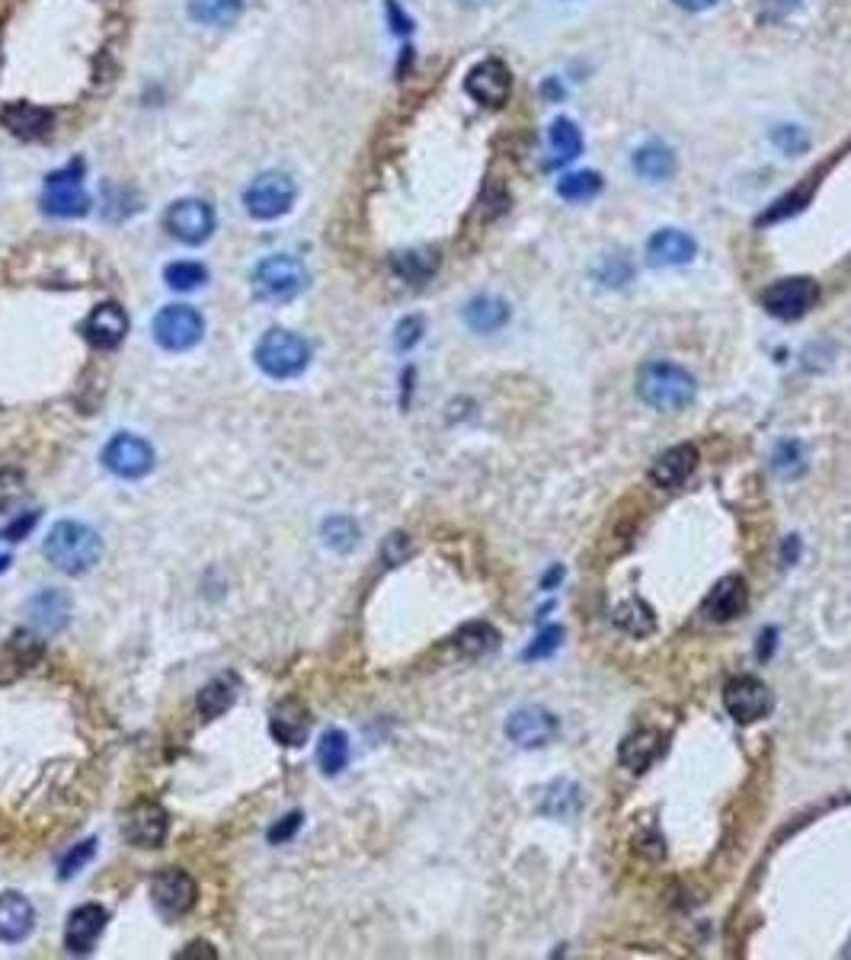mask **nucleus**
Returning <instances> with one entry per match:
<instances>
[{
    "label": "nucleus",
    "mask_w": 851,
    "mask_h": 960,
    "mask_svg": "<svg viewBox=\"0 0 851 960\" xmlns=\"http://www.w3.org/2000/svg\"><path fill=\"white\" fill-rule=\"evenodd\" d=\"M42 551H45V558L55 570H62L67 576H80V573L94 570V563H99L103 541L87 522L62 519V522H55L49 529Z\"/></svg>",
    "instance_id": "obj_1"
},
{
    "label": "nucleus",
    "mask_w": 851,
    "mask_h": 960,
    "mask_svg": "<svg viewBox=\"0 0 851 960\" xmlns=\"http://www.w3.org/2000/svg\"><path fill=\"white\" fill-rule=\"evenodd\" d=\"M694 378L691 371H686L682 365L676 363H650L647 368H640L637 375V395L644 403H650L656 410H686L688 403L694 400Z\"/></svg>",
    "instance_id": "obj_2"
},
{
    "label": "nucleus",
    "mask_w": 851,
    "mask_h": 960,
    "mask_svg": "<svg viewBox=\"0 0 851 960\" xmlns=\"http://www.w3.org/2000/svg\"><path fill=\"white\" fill-rule=\"evenodd\" d=\"M254 359L260 365L262 375H269L276 381H289L311 365V346L304 343V336L276 327V331L262 333L257 349H254Z\"/></svg>",
    "instance_id": "obj_3"
},
{
    "label": "nucleus",
    "mask_w": 851,
    "mask_h": 960,
    "mask_svg": "<svg viewBox=\"0 0 851 960\" xmlns=\"http://www.w3.org/2000/svg\"><path fill=\"white\" fill-rule=\"evenodd\" d=\"M308 289V269L292 254H272L254 269V295L266 304H289Z\"/></svg>",
    "instance_id": "obj_4"
},
{
    "label": "nucleus",
    "mask_w": 851,
    "mask_h": 960,
    "mask_svg": "<svg viewBox=\"0 0 851 960\" xmlns=\"http://www.w3.org/2000/svg\"><path fill=\"white\" fill-rule=\"evenodd\" d=\"M295 196H298L295 183H292L286 173L269 170V173H260V176L244 190V208H247V215L257 218V222H276V218H282V215L292 212Z\"/></svg>",
    "instance_id": "obj_5"
},
{
    "label": "nucleus",
    "mask_w": 851,
    "mask_h": 960,
    "mask_svg": "<svg viewBox=\"0 0 851 960\" xmlns=\"http://www.w3.org/2000/svg\"><path fill=\"white\" fill-rule=\"evenodd\" d=\"M84 176V164H67L65 170H55L49 180H45V193H42V208L49 215H58V218H80L90 212V196L80 183Z\"/></svg>",
    "instance_id": "obj_6"
},
{
    "label": "nucleus",
    "mask_w": 851,
    "mask_h": 960,
    "mask_svg": "<svg viewBox=\"0 0 851 960\" xmlns=\"http://www.w3.org/2000/svg\"><path fill=\"white\" fill-rule=\"evenodd\" d=\"M205 333V317L193 304H166L154 317V339L166 353L193 349Z\"/></svg>",
    "instance_id": "obj_7"
},
{
    "label": "nucleus",
    "mask_w": 851,
    "mask_h": 960,
    "mask_svg": "<svg viewBox=\"0 0 851 960\" xmlns=\"http://www.w3.org/2000/svg\"><path fill=\"white\" fill-rule=\"evenodd\" d=\"M103 467L122 481H141L154 471V449L134 432H119L103 449Z\"/></svg>",
    "instance_id": "obj_8"
},
{
    "label": "nucleus",
    "mask_w": 851,
    "mask_h": 960,
    "mask_svg": "<svg viewBox=\"0 0 851 960\" xmlns=\"http://www.w3.org/2000/svg\"><path fill=\"white\" fill-rule=\"evenodd\" d=\"M164 225L180 244L198 247L215 234V208L205 199H180L166 208Z\"/></svg>",
    "instance_id": "obj_9"
},
{
    "label": "nucleus",
    "mask_w": 851,
    "mask_h": 960,
    "mask_svg": "<svg viewBox=\"0 0 851 960\" xmlns=\"http://www.w3.org/2000/svg\"><path fill=\"white\" fill-rule=\"evenodd\" d=\"M819 301V285L807 276H794V279H782L772 289H765L762 304L768 314L782 317V321H797L804 317L814 304Z\"/></svg>",
    "instance_id": "obj_10"
},
{
    "label": "nucleus",
    "mask_w": 851,
    "mask_h": 960,
    "mask_svg": "<svg viewBox=\"0 0 851 960\" xmlns=\"http://www.w3.org/2000/svg\"><path fill=\"white\" fill-rule=\"evenodd\" d=\"M196 881L180 867H164L151 877V903L166 919L186 916L196 906Z\"/></svg>",
    "instance_id": "obj_11"
},
{
    "label": "nucleus",
    "mask_w": 851,
    "mask_h": 960,
    "mask_svg": "<svg viewBox=\"0 0 851 960\" xmlns=\"http://www.w3.org/2000/svg\"><path fill=\"white\" fill-rule=\"evenodd\" d=\"M723 704H726V711H730L733 721L755 724V721H762L772 711V692L755 676H736L723 689Z\"/></svg>",
    "instance_id": "obj_12"
},
{
    "label": "nucleus",
    "mask_w": 851,
    "mask_h": 960,
    "mask_svg": "<svg viewBox=\"0 0 851 960\" xmlns=\"http://www.w3.org/2000/svg\"><path fill=\"white\" fill-rule=\"evenodd\" d=\"M464 90L481 103V106L499 109L503 103L509 100V94H513V74H509V67L503 65L499 58H484L481 65H474L467 71Z\"/></svg>",
    "instance_id": "obj_13"
},
{
    "label": "nucleus",
    "mask_w": 851,
    "mask_h": 960,
    "mask_svg": "<svg viewBox=\"0 0 851 960\" xmlns=\"http://www.w3.org/2000/svg\"><path fill=\"white\" fill-rule=\"evenodd\" d=\"M166 827H170V820H166V810L161 803L138 800L126 813L122 832H126L131 845H138V849H158V845H164Z\"/></svg>",
    "instance_id": "obj_14"
},
{
    "label": "nucleus",
    "mask_w": 851,
    "mask_h": 960,
    "mask_svg": "<svg viewBox=\"0 0 851 960\" xmlns=\"http://www.w3.org/2000/svg\"><path fill=\"white\" fill-rule=\"evenodd\" d=\"M506 736L516 746H523V749H538V746L551 743L557 736V718L551 711H545V708L528 704V708H519V711L509 714Z\"/></svg>",
    "instance_id": "obj_15"
},
{
    "label": "nucleus",
    "mask_w": 851,
    "mask_h": 960,
    "mask_svg": "<svg viewBox=\"0 0 851 960\" xmlns=\"http://www.w3.org/2000/svg\"><path fill=\"white\" fill-rule=\"evenodd\" d=\"M80 333H84L97 349H116V346L126 339V333H129V314H126L116 301H103V304H97V308L84 317Z\"/></svg>",
    "instance_id": "obj_16"
},
{
    "label": "nucleus",
    "mask_w": 851,
    "mask_h": 960,
    "mask_svg": "<svg viewBox=\"0 0 851 960\" xmlns=\"http://www.w3.org/2000/svg\"><path fill=\"white\" fill-rule=\"evenodd\" d=\"M109 913L99 903H84L67 916L65 926V948L71 954H90L94 945L99 941V935L106 931Z\"/></svg>",
    "instance_id": "obj_17"
},
{
    "label": "nucleus",
    "mask_w": 851,
    "mask_h": 960,
    "mask_svg": "<svg viewBox=\"0 0 851 960\" xmlns=\"http://www.w3.org/2000/svg\"><path fill=\"white\" fill-rule=\"evenodd\" d=\"M698 254V244L694 237L679 228H663L656 231L650 240H647V263L656 266V269H666V266H686L694 260Z\"/></svg>",
    "instance_id": "obj_18"
},
{
    "label": "nucleus",
    "mask_w": 851,
    "mask_h": 960,
    "mask_svg": "<svg viewBox=\"0 0 851 960\" xmlns=\"http://www.w3.org/2000/svg\"><path fill=\"white\" fill-rule=\"evenodd\" d=\"M694 467H698V449L688 445V442H682V445L666 449V452L656 459L654 467H650V477H654L656 487H663V490H676V487H682L688 477L694 474Z\"/></svg>",
    "instance_id": "obj_19"
},
{
    "label": "nucleus",
    "mask_w": 851,
    "mask_h": 960,
    "mask_svg": "<svg viewBox=\"0 0 851 960\" xmlns=\"http://www.w3.org/2000/svg\"><path fill=\"white\" fill-rule=\"evenodd\" d=\"M35 928V909L33 903L17 891L0 894V941L7 945H20L23 938H30Z\"/></svg>",
    "instance_id": "obj_20"
},
{
    "label": "nucleus",
    "mask_w": 851,
    "mask_h": 960,
    "mask_svg": "<svg viewBox=\"0 0 851 960\" xmlns=\"http://www.w3.org/2000/svg\"><path fill=\"white\" fill-rule=\"evenodd\" d=\"M0 122H3V129H7L10 134L33 141V138H42V134L52 129V112H49L45 106L17 100V103H7V106L0 109Z\"/></svg>",
    "instance_id": "obj_21"
},
{
    "label": "nucleus",
    "mask_w": 851,
    "mask_h": 960,
    "mask_svg": "<svg viewBox=\"0 0 851 960\" xmlns=\"http://www.w3.org/2000/svg\"><path fill=\"white\" fill-rule=\"evenodd\" d=\"M746 598H750L746 580L740 573H730L711 590V596L704 598V612L711 618H718V622H726V618H736L746 608Z\"/></svg>",
    "instance_id": "obj_22"
},
{
    "label": "nucleus",
    "mask_w": 851,
    "mask_h": 960,
    "mask_svg": "<svg viewBox=\"0 0 851 960\" xmlns=\"http://www.w3.org/2000/svg\"><path fill=\"white\" fill-rule=\"evenodd\" d=\"M663 746H666L663 743V733H656V730H637V733H631L622 743L618 759H622L627 772L640 775V772H647L663 756Z\"/></svg>",
    "instance_id": "obj_23"
},
{
    "label": "nucleus",
    "mask_w": 851,
    "mask_h": 960,
    "mask_svg": "<svg viewBox=\"0 0 851 960\" xmlns=\"http://www.w3.org/2000/svg\"><path fill=\"white\" fill-rule=\"evenodd\" d=\"M464 324L474 333H496L509 324V304L496 295H477L464 304Z\"/></svg>",
    "instance_id": "obj_24"
},
{
    "label": "nucleus",
    "mask_w": 851,
    "mask_h": 960,
    "mask_svg": "<svg viewBox=\"0 0 851 960\" xmlns=\"http://www.w3.org/2000/svg\"><path fill=\"white\" fill-rule=\"evenodd\" d=\"M583 807V795H580V785L570 781V778H554L545 791H541V803L538 810L551 820H570L577 817Z\"/></svg>",
    "instance_id": "obj_25"
},
{
    "label": "nucleus",
    "mask_w": 851,
    "mask_h": 960,
    "mask_svg": "<svg viewBox=\"0 0 851 960\" xmlns=\"http://www.w3.org/2000/svg\"><path fill=\"white\" fill-rule=\"evenodd\" d=\"M308 727H311V718L301 701H282L272 711V736L282 746H301L308 740Z\"/></svg>",
    "instance_id": "obj_26"
},
{
    "label": "nucleus",
    "mask_w": 851,
    "mask_h": 960,
    "mask_svg": "<svg viewBox=\"0 0 851 960\" xmlns=\"http://www.w3.org/2000/svg\"><path fill=\"white\" fill-rule=\"evenodd\" d=\"M634 173L640 176V180H650V183H663V180H669L672 173H676V154L666 148V144H659V141H650V144H644V148H637L634 151Z\"/></svg>",
    "instance_id": "obj_27"
},
{
    "label": "nucleus",
    "mask_w": 851,
    "mask_h": 960,
    "mask_svg": "<svg viewBox=\"0 0 851 960\" xmlns=\"http://www.w3.org/2000/svg\"><path fill=\"white\" fill-rule=\"evenodd\" d=\"M237 689H240V682H237V676H215L212 682H205L202 686V692H198L196 704H198V714L202 718H222L228 708H234V701H237Z\"/></svg>",
    "instance_id": "obj_28"
},
{
    "label": "nucleus",
    "mask_w": 851,
    "mask_h": 960,
    "mask_svg": "<svg viewBox=\"0 0 851 960\" xmlns=\"http://www.w3.org/2000/svg\"><path fill=\"white\" fill-rule=\"evenodd\" d=\"M30 615H33V622L42 630L65 628L67 596H62L58 590H42V593L30 602Z\"/></svg>",
    "instance_id": "obj_29"
},
{
    "label": "nucleus",
    "mask_w": 851,
    "mask_h": 960,
    "mask_svg": "<svg viewBox=\"0 0 851 960\" xmlns=\"http://www.w3.org/2000/svg\"><path fill=\"white\" fill-rule=\"evenodd\" d=\"M615 625L627 630L631 637H647L656 630L654 608L644 598H624L622 605L615 608Z\"/></svg>",
    "instance_id": "obj_30"
},
{
    "label": "nucleus",
    "mask_w": 851,
    "mask_h": 960,
    "mask_svg": "<svg viewBox=\"0 0 851 960\" xmlns=\"http://www.w3.org/2000/svg\"><path fill=\"white\" fill-rule=\"evenodd\" d=\"M349 762V736L340 727L324 730L321 743H317V765L324 775H340Z\"/></svg>",
    "instance_id": "obj_31"
},
{
    "label": "nucleus",
    "mask_w": 851,
    "mask_h": 960,
    "mask_svg": "<svg viewBox=\"0 0 851 960\" xmlns=\"http://www.w3.org/2000/svg\"><path fill=\"white\" fill-rule=\"evenodd\" d=\"M551 148H554V158L548 161V166L570 164L573 158H580V151H583V132L577 129V122L554 119L551 122Z\"/></svg>",
    "instance_id": "obj_32"
},
{
    "label": "nucleus",
    "mask_w": 851,
    "mask_h": 960,
    "mask_svg": "<svg viewBox=\"0 0 851 960\" xmlns=\"http://www.w3.org/2000/svg\"><path fill=\"white\" fill-rule=\"evenodd\" d=\"M244 10V0H190V17L202 26H230Z\"/></svg>",
    "instance_id": "obj_33"
},
{
    "label": "nucleus",
    "mask_w": 851,
    "mask_h": 960,
    "mask_svg": "<svg viewBox=\"0 0 851 960\" xmlns=\"http://www.w3.org/2000/svg\"><path fill=\"white\" fill-rule=\"evenodd\" d=\"M602 193V176L592 170H577L557 180V196L563 202H590Z\"/></svg>",
    "instance_id": "obj_34"
},
{
    "label": "nucleus",
    "mask_w": 851,
    "mask_h": 960,
    "mask_svg": "<svg viewBox=\"0 0 851 960\" xmlns=\"http://www.w3.org/2000/svg\"><path fill=\"white\" fill-rule=\"evenodd\" d=\"M455 644L461 647V654H467V657H484V654L496 650L499 634H496L491 625H484V622H471V625H464V628L459 630Z\"/></svg>",
    "instance_id": "obj_35"
},
{
    "label": "nucleus",
    "mask_w": 851,
    "mask_h": 960,
    "mask_svg": "<svg viewBox=\"0 0 851 960\" xmlns=\"http://www.w3.org/2000/svg\"><path fill=\"white\" fill-rule=\"evenodd\" d=\"M394 272L403 282H425L435 272V254L425 250H410V254H397L394 257Z\"/></svg>",
    "instance_id": "obj_36"
},
{
    "label": "nucleus",
    "mask_w": 851,
    "mask_h": 960,
    "mask_svg": "<svg viewBox=\"0 0 851 960\" xmlns=\"http://www.w3.org/2000/svg\"><path fill=\"white\" fill-rule=\"evenodd\" d=\"M164 282L176 292H193V289L208 282V269L202 263H193V260H180V263L166 266Z\"/></svg>",
    "instance_id": "obj_37"
},
{
    "label": "nucleus",
    "mask_w": 851,
    "mask_h": 960,
    "mask_svg": "<svg viewBox=\"0 0 851 960\" xmlns=\"http://www.w3.org/2000/svg\"><path fill=\"white\" fill-rule=\"evenodd\" d=\"M324 541H327L333 551L346 554L359 544V526L349 519V516H333L324 522Z\"/></svg>",
    "instance_id": "obj_38"
},
{
    "label": "nucleus",
    "mask_w": 851,
    "mask_h": 960,
    "mask_svg": "<svg viewBox=\"0 0 851 960\" xmlns=\"http://www.w3.org/2000/svg\"><path fill=\"white\" fill-rule=\"evenodd\" d=\"M772 467L782 477H794L804 471V445L797 439H782L772 452Z\"/></svg>",
    "instance_id": "obj_39"
},
{
    "label": "nucleus",
    "mask_w": 851,
    "mask_h": 960,
    "mask_svg": "<svg viewBox=\"0 0 851 960\" xmlns=\"http://www.w3.org/2000/svg\"><path fill=\"white\" fill-rule=\"evenodd\" d=\"M772 141H775V148L782 154H787V158H797V154H804L810 148V138H807V132L800 126H778L772 132Z\"/></svg>",
    "instance_id": "obj_40"
},
{
    "label": "nucleus",
    "mask_w": 851,
    "mask_h": 960,
    "mask_svg": "<svg viewBox=\"0 0 851 960\" xmlns=\"http://www.w3.org/2000/svg\"><path fill=\"white\" fill-rule=\"evenodd\" d=\"M23 484H26V481H23L20 471H13V467H3V471H0V513H3V509H13V506L23 499V494H26Z\"/></svg>",
    "instance_id": "obj_41"
},
{
    "label": "nucleus",
    "mask_w": 851,
    "mask_h": 960,
    "mask_svg": "<svg viewBox=\"0 0 851 960\" xmlns=\"http://www.w3.org/2000/svg\"><path fill=\"white\" fill-rule=\"evenodd\" d=\"M94 852H97V842H94V839H87V842L74 845V849L67 852L65 859H62V867H58L62 881H67V877H74V874H80V871H84V864L94 859Z\"/></svg>",
    "instance_id": "obj_42"
},
{
    "label": "nucleus",
    "mask_w": 851,
    "mask_h": 960,
    "mask_svg": "<svg viewBox=\"0 0 851 960\" xmlns=\"http://www.w3.org/2000/svg\"><path fill=\"white\" fill-rule=\"evenodd\" d=\"M563 644V628L560 625H551V628H545L538 637H535V644L525 650V660H541V657H551L557 647Z\"/></svg>",
    "instance_id": "obj_43"
},
{
    "label": "nucleus",
    "mask_w": 851,
    "mask_h": 960,
    "mask_svg": "<svg viewBox=\"0 0 851 960\" xmlns=\"http://www.w3.org/2000/svg\"><path fill=\"white\" fill-rule=\"evenodd\" d=\"M423 317H403L400 324H397V331H394V346L400 349V353H407V349H413L420 339H423Z\"/></svg>",
    "instance_id": "obj_44"
},
{
    "label": "nucleus",
    "mask_w": 851,
    "mask_h": 960,
    "mask_svg": "<svg viewBox=\"0 0 851 960\" xmlns=\"http://www.w3.org/2000/svg\"><path fill=\"white\" fill-rule=\"evenodd\" d=\"M599 279L605 285H627L634 279V266L627 263L624 257H608L605 263L599 266Z\"/></svg>",
    "instance_id": "obj_45"
},
{
    "label": "nucleus",
    "mask_w": 851,
    "mask_h": 960,
    "mask_svg": "<svg viewBox=\"0 0 851 960\" xmlns=\"http://www.w3.org/2000/svg\"><path fill=\"white\" fill-rule=\"evenodd\" d=\"M407 554H410V541H407L403 535H391L388 544H385V558H388V563H400Z\"/></svg>",
    "instance_id": "obj_46"
},
{
    "label": "nucleus",
    "mask_w": 851,
    "mask_h": 960,
    "mask_svg": "<svg viewBox=\"0 0 851 960\" xmlns=\"http://www.w3.org/2000/svg\"><path fill=\"white\" fill-rule=\"evenodd\" d=\"M301 827V813H292V817H286V823L282 827H272L269 829V842H286L295 829Z\"/></svg>",
    "instance_id": "obj_47"
},
{
    "label": "nucleus",
    "mask_w": 851,
    "mask_h": 960,
    "mask_svg": "<svg viewBox=\"0 0 851 960\" xmlns=\"http://www.w3.org/2000/svg\"><path fill=\"white\" fill-rule=\"evenodd\" d=\"M388 20L394 23V33H410L413 30V23H410V17H403V10L397 7V0H388Z\"/></svg>",
    "instance_id": "obj_48"
},
{
    "label": "nucleus",
    "mask_w": 851,
    "mask_h": 960,
    "mask_svg": "<svg viewBox=\"0 0 851 960\" xmlns=\"http://www.w3.org/2000/svg\"><path fill=\"white\" fill-rule=\"evenodd\" d=\"M33 522H35V513H30V516H26V522H23V519H17V522L7 529V538H10V541H20V535H26V531L33 529Z\"/></svg>",
    "instance_id": "obj_49"
},
{
    "label": "nucleus",
    "mask_w": 851,
    "mask_h": 960,
    "mask_svg": "<svg viewBox=\"0 0 851 960\" xmlns=\"http://www.w3.org/2000/svg\"><path fill=\"white\" fill-rule=\"evenodd\" d=\"M676 7H682V10H691V13H698V10H708V7H714L718 0H672Z\"/></svg>",
    "instance_id": "obj_50"
},
{
    "label": "nucleus",
    "mask_w": 851,
    "mask_h": 960,
    "mask_svg": "<svg viewBox=\"0 0 851 960\" xmlns=\"http://www.w3.org/2000/svg\"><path fill=\"white\" fill-rule=\"evenodd\" d=\"M797 551H800V541H797V538H787V544H785V563H787V567L797 561Z\"/></svg>",
    "instance_id": "obj_51"
},
{
    "label": "nucleus",
    "mask_w": 851,
    "mask_h": 960,
    "mask_svg": "<svg viewBox=\"0 0 851 960\" xmlns=\"http://www.w3.org/2000/svg\"><path fill=\"white\" fill-rule=\"evenodd\" d=\"M560 573H563V570H560V567H554V570H551V573H548V576L541 580V586H545V590H551L557 580H560Z\"/></svg>",
    "instance_id": "obj_52"
},
{
    "label": "nucleus",
    "mask_w": 851,
    "mask_h": 960,
    "mask_svg": "<svg viewBox=\"0 0 851 960\" xmlns=\"http://www.w3.org/2000/svg\"><path fill=\"white\" fill-rule=\"evenodd\" d=\"M10 561H13V558H10L7 551H0V570H7V567H10Z\"/></svg>",
    "instance_id": "obj_53"
},
{
    "label": "nucleus",
    "mask_w": 851,
    "mask_h": 960,
    "mask_svg": "<svg viewBox=\"0 0 851 960\" xmlns=\"http://www.w3.org/2000/svg\"><path fill=\"white\" fill-rule=\"evenodd\" d=\"M461 3H481V0H461Z\"/></svg>",
    "instance_id": "obj_54"
}]
</instances>
